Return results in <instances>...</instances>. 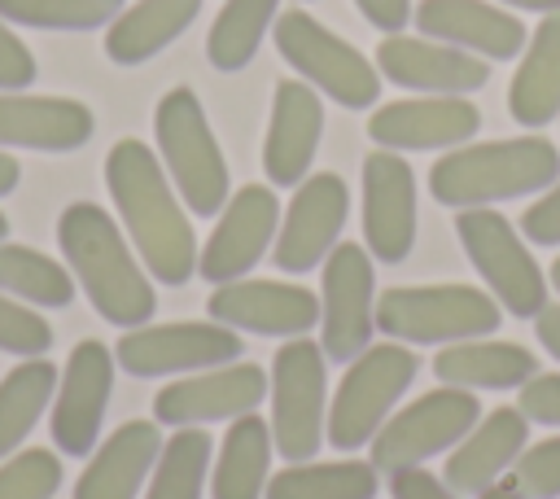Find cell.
<instances>
[{
    "mask_svg": "<svg viewBox=\"0 0 560 499\" xmlns=\"http://www.w3.org/2000/svg\"><path fill=\"white\" fill-rule=\"evenodd\" d=\"M525 499H560V433L525 446L508 473Z\"/></svg>",
    "mask_w": 560,
    "mask_h": 499,
    "instance_id": "74e56055",
    "label": "cell"
},
{
    "mask_svg": "<svg viewBox=\"0 0 560 499\" xmlns=\"http://www.w3.org/2000/svg\"><path fill=\"white\" fill-rule=\"evenodd\" d=\"M57 245L74 285L88 293L96 315L118 328H140L158 311L153 280L122 236L118 219H109L96 201H70L57 219Z\"/></svg>",
    "mask_w": 560,
    "mask_h": 499,
    "instance_id": "7a4b0ae2",
    "label": "cell"
},
{
    "mask_svg": "<svg viewBox=\"0 0 560 499\" xmlns=\"http://www.w3.org/2000/svg\"><path fill=\"white\" fill-rule=\"evenodd\" d=\"M0 293L18 298L26 306H70L79 285H74L70 267H61L57 258H48L31 245L0 241Z\"/></svg>",
    "mask_w": 560,
    "mask_h": 499,
    "instance_id": "d6a6232c",
    "label": "cell"
},
{
    "mask_svg": "<svg viewBox=\"0 0 560 499\" xmlns=\"http://www.w3.org/2000/svg\"><path fill=\"white\" fill-rule=\"evenodd\" d=\"M363 245L389 267L416 250V171L394 149L363 158Z\"/></svg>",
    "mask_w": 560,
    "mask_h": 499,
    "instance_id": "e0dca14e",
    "label": "cell"
},
{
    "mask_svg": "<svg viewBox=\"0 0 560 499\" xmlns=\"http://www.w3.org/2000/svg\"><path fill=\"white\" fill-rule=\"evenodd\" d=\"M420 359L402 341H372L346 363L337 394H328V442L337 451H359L394 416L398 398L411 390Z\"/></svg>",
    "mask_w": 560,
    "mask_h": 499,
    "instance_id": "52a82bcc",
    "label": "cell"
},
{
    "mask_svg": "<svg viewBox=\"0 0 560 499\" xmlns=\"http://www.w3.org/2000/svg\"><path fill=\"white\" fill-rule=\"evenodd\" d=\"M267 385H271L267 368H258L249 359L188 372V376H175L171 385H162L153 394V420L171 425V429L236 420V416H249L267 398Z\"/></svg>",
    "mask_w": 560,
    "mask_h": 499,
    "instance_id": "9a60e30c",
    "label": "cell"
},
{
    "mask_svg": "<svg viewBox=\"0 0 560 499\" xmlns=\"http://www.w3.org/2000/svg\"><path fill=\"white\" fill-rule=\"evenodd\" d=\"M280 232V197L271 184H245L236 188L223 210L214 214V228L197 254V276L210 285H228L254 271V263L276 245Z\"/></svg>",
    "mask_w": 560,
    "mask_h": 499,
    "instance_id": "5bb4252c",
    "label": "cell"
},
{
    "mask_svg": "<svg viewBox=\"0 0 560 499\" xmlns=\"http://www.w3.org/2000/svg\"><path fill=\"white\" fill-rule=\"evenodd\" d=\"M354 9H359L381 35H398V31L411 22V13H416L411 0H354Z\"/></svg>",
    "mask_w": 560,
    "mask_h": 499,
    "instance_id": "7bdbcfd3",
    "label": "cell"
},
{
    "mask_svg": "<svg viewBox=\"0 0 560 499\" xmlns=\"http://www.w3.org/2000/svg\"><path fill=\"white\" fill-rule=\"evenodd\" d=\"M381 473L372 460H302L271 473L262 499H376Z\"/></svg>",
    "mask_w": 560,
    "mask_h": 499,
    "instance_id": "f546056e",
    "label": "cell"
},
{
    "mask_svg": "<svg viewBox=\"0 0 560 499\" xmlns=\"http://www.w3.org/2000/svg\"><path fill=\"white\" fill-rule=\"evenodd\" d=\"M241 333L228 324H192V320H171V324H140L122 328L114 359L131 376H188L206 372L219 363L241 359Z\"/></svg>",
    "mask_w": 560,
    "mask_h": 499,
    "instance_id": "7c38bea8",
    "label": "cell"
},
{
    "mask_svg": "<svg viewBox=\"0 0 560 499\" xmlns=\"http://www.w3.org/2000/svg\"><path fill=\"white\" fill-rule=\"evenodd\" d=\"M214 324L258 337H306L319 324V298L293 280H228L210 289L206 302Z\"/></svg>",
    "mask_w": 560,
    "mask_h": 499,
    "instance_id": "ac0fdd59",
    "label": "cell"
},
{
    "mask_svg": "<svg viewBox=\"0 0 560 499\" xmlns=\"http://www.w3.org/2000/svg\"><path fill=\"white\" fill-rule=\"evenodd\" d=\"M324 136V101L306 79H280L271 92V118L262 136V171L280 188H298L311 175Z\"/></svg>",
    "mask_w": 560,
    "mask_h": 499,
    "instance_id": "44dd1931",
    "label": "cell"
},
{
    "mask_svg": "<svg viewBox=\"0 0 560 499\" xmlns=\"http://www.w3.org/2000/svg\"><path fill=\"white\" fill-rule=\"evenodd\" d=\"M48 346H52V324L35 306L0 293V350L18 359H39L48 355Z\"/></svg>",
    "mask_w": 560,
    "mask_h": 499,
    "instance_id": "8d00e7d4",
    "label": "cell"
},
{
    "mask_svg": "<svg viewBox=\"0 0 560 499\" xmlns=\"http://www.w3.org/2000/svg\"><path fill=\"white\" fill-rule=\"evenodd\" d=\"M521 232H525V241H534V245H560V179H556L551 188H542V193L525 206Z\"/></svg>",
    "mask_w": 560,
    "mask_h": 499,
    "instance_id": "60d3db41",
    "label": "cell"
},
{
    "mask_svg": "<svg viewBox=\"0 0 560 499\" xmlns=\"http://www.w3.org/2000/svg\"><path fill=\"white\" fill-rule=\"evenodd\" d=\"M9 236V219H4V210H0V241Z\"/></svg>",
    "mask_w": 560,
    "mask_h": 499,
    "instance_id": "681fc988",
    "label": "cell"
},
{
    "mask_svg": "<svg viewBox=\"0 0 560 499\" xmlns=\"http://www.w3.org/2000/svg\"><path fill=\"white\" fill-rule=\"evenodd\" d=\"M201 13V0H136L105 26V57L114 66H140L175 44Z\"/></svg>",
    "mask_w": 560,
    "mask_h": 499,
    "instance_id": "83f0119b",
    "label": "cell"
},
{
    "mask_svg": "<svg viewBox=\"0 0 560 499\" xmlns=\"http://www.w3.org/2000/svg\"><path fill=\"white\" fill-rule=\"evenodd\" d=\"M556 179H560V149L547 136H508L481 144L468 140L459 149H446L429 166V193L451 210L529 197L551 188Z\"/></svg>",
    "mask_w": 560,
    "mask_h": 499,
    "instance_id": "3957f363",
    "label": "cell"
},
{
    "mask_svg": "<svg viewBox=\"0 0 560 499\" xmlns=\"http://www.w3.org/2000/svg\"><path fill=\"white\" fill-rule=\"evenodd\" d=\"M276 48L280 57L306 79L315 92L332 96L346 109H368L381 96V70L368 61L350 39L315 22L306 9H284L276 18Z\"/></svg>",
    "mask_w": 560,
    "mask_h": 499,
    "instance_id": "9c48e42d",
    "label": "cell"
},
{
    "mask_svg": "<svg viewBox=\"0 0 560 499\" xmlns=\"http://www.w3.org/2000/svg\"><path fill=\"white\" fill-rule=\"evenodd\" d=\"M481 420V403L472 390L459 385H438L420 398H411L407 407H398L376 438L368 442V460L376 473H398V468H416L442 451H451L472 425Z\"/></svg>",
    "mask_w": 560,
    "mask_h": 499,
    "instance_id": "30bf717a",
    "label": "cell"
},
{
    "mask_svg": "<svg viewBox=\"0 0 560 499\" xmlns=\"http://www.w3.org/2000/svg\"><path fill=\"white\" fill-rule=\"evenodd\" d=\"M158 455H162L158 420H122L105 442H96L70 499H140Z\"/></svg>",
    "mask_w": 560,
    "mask_h": 499,
    "instance_id": "d4e9b609",
    "label": "cell"
},
{
    "mask_svg": "<svg viewBox=\"0 0 560 499\" xmlns=\"http://www.w3.org/2000/svg\"><path fill=\"white\" fill-rule=\"evenodd\" d=\"M508 114L521 127H547L551 118H560V13H542L534 35L525 39L516 74L508 83Z\"/></svg>",
    "mask_w": 560,
    "mask_h": 499,
    "instance_id": "484cf974",
    "label": "cell"
},
{
    "mask_svg": "<svg viewBox=\"0 0 560 499\" xmlns=\"http://www.w3.org/2000/svg\"><path fill=\"white\" fill-rule=\"evenodd\" d=\"M153 136H158V158H162L175 193L184 197L188 214L214 219L223 210V201L232 197V175H228V158H223L192 88H171L158 101Z\"/></svg>",
    "mask_w": 560,
    "mask_h": 499,
    "instance_id": "277c9868",
    "label": "cell"
},
{
    "mask_svg": "<svg viewBox=\"0 0 560 499\" xmlns=\"http://www.w3.org/2000/svg\"><path fill=\"white\" fill-rule=\"evenodd\" d=\"M271 442L284 464L315 460L328 438V355L315 337H289L271 359Z\"/></svg>",
    "mask_w": 560,
    "mask_h": 499,
    "instance_id": "8992f818",
    "label": "cell"
},
{
    "mask_svg": "<svg viewBox=\"0 0 560 499\" xmlns=\"http://www.w3.org/2000/svg\"><path fill=\"white\" fill-rule=\"evenodd\" d=\"M105 188L144 271L158 285H188L197 276L201 245L162 158L136 136L114 140V149L105 153Z\"/></svg>",
    "mask_w": 560,
    "mask_h": 499,
    "instance_id": "6da1fadb",
    "label": "cell"
},
{
    "mask_svg": "<svg viewBox=\"0 0 560 499\" xmlns=\"http://www.w3.org/2000/svg\"><path fill=\"white\" fill-rule=\"evenodd\" d=\"M276 13H280V0H223V9L210 22V35H206L210 66L223 74L245 70L254 61L262 35L276 26Z\"/></svg>",
    "mask_w": 560,
    "mask_h": 499,
    "instance_id": "1f68e13d",
    "label": "cell"
},
{
    "mask_svg": "<svg viewBox=\"0 0 560 499\" xmlns=\"http://www.w3.org/2000/svg\"><path fill=\"white\" fill-rule=\"evenodd\" d=\"M477 499H525V495H521L512 481H494V486H486Z\"/></svg>",
    "mask_w": 560,
    "mask_h": 499,
    "instance_id": "7dc6e473",
    "label": "cell"
},
{
    "mask_svg": "<svg viewBox=\"0 0 560 499\" xmlns=\"http://www.w3.org/2000/svg\"><path fill=\"white\" fill-rule=\"evenodd\" d=\"M122 13V0H0V18L35 31H96Z\"/></svg>",
    "mask_w": 560,
    "mask_h": 499,
    "instance_id": "e575fe53",
    "label": "cell"
},
{
    "mask_svg": "<svg viewBox=\"0 0 560 499\" xmlns=\"http://www.w3.org/2000/svg\"><path fill=\"white\" fill-rule=\"evenodd\" d=\"M534 372H538V359L525 346L499 341V337L451 341L433 355V376L459 390H521Z\"/></svg>",
    "mask_w": 560,
    "mask_h": 499,
    "instance_id": "4316f807",
    "label": "cell"
},
{
    "mask_svg": "<svg viewBox=\"0 0 560 499\" xmlns=\"http://www.w3.org/2000/svg\"><path fill=\"white\" fill-rule=\"evenodd\" d=\"M516 407L525 411V420H538V425L560 429V372H534L521 385Z\"/></svg>",
    "mask_w": 560,
    "mask_h": 499,
    "instance_id": "f35d334b",
    "label": "cell"
},
{
    "mask_svg": "<svg viewBox=\"0 0 560 499\" xmlns=\"http://www.w3.org/2000/svg\"><path fill=\"white\" fill-rule=\"evenodd\" d=\"M503 306L472 285H398L376 298V328L402 346H451L490 337Z\"/></svg>",
    "mask_w": 560,
    "mask_h": 499,
    "instance_id": "5b68a950",
    "label": "cell"
},
{
    "mask_svg": "<svg viewBox=\"0 0 560 499\" xmlns=\"http://www.w3.org/2000/svg\"><path fill=\"white\" fill-rule=\"evenodd\" d=\"M411 22L420 35L455 44L486 61H512L525 53V22L494 0H420Z\"/></svg>",
    "mask_w": 560,
    "mask_h": 499,
    "instance_id": "7402d4cb",
    "label": "cell"
},
{
    "mask_svg": "<svg viewBox=\"0 0 560 499\" xmlns=\"http://www.w3.org/2000/svg\"><path fill=\"white\" fill-rule=\"evenodd\" d=\"M92 131H96V118L74 96L0 92V149L74 153L92 140Z\"/></svg>",
    "mask_w": 560,
    "mask_h": 499,
    "instance_id": "603a6c76",
    "label": "cell"
},
{
    "mask_svg": "<svg viewBox=\"0 0 560 499\" xmlns=\"http://www.w3.org/2000/svg\"><path fill=\"white\" fill-rule=\"evenodd\" d=\"M57 368L52 359H18V368H9L0 376V460H9L26 433L39 425V416L52 407L57 394Z\"/></svg>",
    "mask_w": 560,
    "mask_h": 499,
    "instance_id": "4dcf8cb0",
    "label": "cell"
},
{
    "mask_svg": "<svg viewBox=\"0 0 560 499\" xmlns=\"http://www.w3.org/2000/svg\"><path fill=\"white\" fill-rule=\"evenodd\" d=\"M35 83V57L18 31L0 18V92H26Z\"/></svg>",
    "mask_w": 560,
    "mask_h": 499,
    "instance_id": "ab89813d",
    "label": "cell"
},
{
    "mask_svg": "<svg viewBox=\"0 0 560 499\" xmlns=\"http://www.w3.org/2000/svg\"><path fill=\"white\" fill-rule=\"evenodd\" d=\"M534 333H538V346L560 359V302H547L538 315H534Z\"/></svg>",
    "mask_w": 560,
    "mask_h": 499,
    "instance_id": "ee69618b",
    "label": "cell"
},
{
    "mask_svg": "<svg viewBox=\"0 0 560 499\" xmlns=\"http://www.w3.org/2000/svg\"><path fill=\"white\" fill-rule=\"evenodd\" d=\"M114 350L96 337H83L61 376H57V394H52V446L61 455H92L101 442V425H105V407L114 394Z\"/></svg>",
    "mask_w": 560,
    "mask_h": 499,
    "instance_id": "2e32d148",
    "label": "cell"
},
{
    "mask_svg": "<svg viewBox=\"0 0 560 499\" xmlns=\"http://www.w3.org/2000/svg\"><path fill=\"white\" fill-rule=\"evenodd\" d=\"M61 460L48 446H26L0 460V499H57Z\"/></svg>",
    "mask_w": 560,
    "mask_h": 499,
    "instance_id": "d590c367",
    "label": "cell"
},
{
    "mask_svg": "<svg viewBox=\"0 0 560 499\" xmlns=\"http://www.w3.org/2000/svg\"><path fill=\"white\" fill-rule=\"evenodd\" d=\"M18 179H22V166H18V158H13L9 149H0V197H9V193L18 188Z\"/></svg>",
    "mask_w": 560,
    "mask_h": 499,
    "instance_id": "f6af8a7d",
    "label": "cell"
},
{
    "mask_svg": "<svg viewBox=\"0 0 560 499\" xmlns=\"http://www.w3.org/2000/svg\"><path fill=\"white\" fill-rule=\"evenodd\" d=\"M529 442V420L521 407H494L490 416H481L446 455L442 481L455 495H481L486 486L503 481V473H512L516 455Z\"/></svg>",
    "mask_w": 560,
    "mask_h": 499,
    "instance_id": "cb8c5ba5",
    "label": "cell"
},
{
    "mask_svg": "<svg viewBox=\"0 0 560 499\" xmlns=\"http://www.w3.org/2000/svg\"><path fill=\"white\" fill-rule=\"evenodd\" d=\"M271 455H276L271 425L258 411L236 416L210 468V499H262L271 481Z\"/></svg>",
    "mask_w": 560,
    "mask_h": 499,
    "instance_id": "f1b7e54d",
    "label": "cell"
},
{
    "mask_svg": "<svg viewBox=\"0 0 560 499\" xmlns=\"http://www.w3.org/2000/svg\"><path fill=\"white\" fill-rule=\"evenodd\" d=\"M481 131V109L468 96H402L385 101L368 118L376 149L420 153V149H459Z\"/></svg>",
    "mask_w": 560,
    "mask_h": 499,
    "instance_id": "ffe728a7",
    "label": "cell"
},
{
    "mask_svg": "<svg viewBox=\"0 0 560 499\" xmlns=\"http://www.w3.org/2000/svg\"><path fill=\"white\" fill-rule=\"evenodd\" d=\"M455 236H459L468 263L477 267L481 285L508 315L534 320L547 306V276L534 263V254L525 250V236L516 232V223L508 214H499L494 206L459 210Z\"/></svg>",
    "mask_w": 560,
    "mask_h": 499,
    "instance_id": "ba28073f",
    "label": "cell"
},
{
    "mask_svg": "<svg viewBox=\"0 0 560 499\" xmlns=\"http://www.w3.org/2000/svg\"><path fill=\"white\" fill-rule=\"evenodd\" d=\"M508 9H525V13H560V0H499Z\"/></svg>",
    "mask_w": 560,
    "mask_h": 499,
    "instance_id": "bcb514c9",
    "label": "cell"
},
{
    "mask_svg": "<svg viewBox=\"0 0 560 499\" xmlns=\"http://www.w3.org/2000/svg\"><path fill=\"white\" fill-rule=\"evenodd\" d=\"M547 285L560 293V254H556V263H551V271H547Z\"/></svg>",
    "mask_w": 560,
    "mask_h": 499,
    "instance_id": "c3c4849f",
    "label": "cell"
},
{
    "mask_svg": "<svg viewBox=\"0 0 560 499\" xmlns=\"http://www.w3.org/2000/svg\"><path fill=\"white\" fill-rule=\"evenodd\" d=\"M350 214V188L337 171H315L306 175L284 214H280V232L271 245V258L280 271L289 276H306L315 267H324V258L341 245V228Z\"/></svg>",
    "mask_w": 560,
    "mask_h": 499,
    "instance_id": "4fadbf2b",
    "label": "cell"
},
{
    "mask_svg": "<svg viewBox=\"0 0 560 499\" xmlns=\"http://www.w3.org/2000/svg\"><path fill=\"white\" fill-rule=\"evenodd\" d=\"M376 267L368 245H337L319 267V346L328 363H350L376 333Z\"/></svg>",
    "mask_w": 560,
    "mask_h": 499,
    "instance_id": "8fae6325",
    "label": "cell"
},
{
    "mask_svg": "<svg viewBox=\"0 0 560 499\" xmlns=\"http://www.w3.org/2000/svg\"><path fill=\"white\" fill-rule=\"evenodd\" d=\"M210 477V433L201 425L175 429L149 473L144 499H201Z\"/></svg>",
    "mask_w": 560,
    "mask_h": 499,
    "instance_id": "836d02e7",
    "label": "cell"
},
{
    "mask_svg": "<svg viewBox=\"0 0 560 499\" xmlns=\"http://www.w3.org/2000/svg\"><path fill=\"white\" fill-rule=\"evenodd\" d=\"M376 70L398 83L411 88L420 96H468L477 88H486L490 79V61L472 57L455 44L429 39V35H385L376 44Z\"/></svg>",
    "mask_w": 560,
    "mask_h": 499,
    "instance_id": "d6986e66",
    "label": "cell"
},
{
    "mask_svg": "<svg viewBox=\"0 0 560 499\" xmlns=\"http://www.w3.org/2000/svg\"><path fill=\"white\" fill-rule=\"evenodd\" d=\"M389 499H464V495H455L438 473L416 464V468L389 473Z\"/></svg>",
    "mask_w": 560,
    "mask_h": 499,
    "instance_id": "b9f144b4",
    "label": "cell"
}]
</instances>
